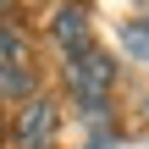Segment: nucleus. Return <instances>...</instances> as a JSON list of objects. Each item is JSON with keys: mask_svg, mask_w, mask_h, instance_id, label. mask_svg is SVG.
<instances>
[{"mask_svg": "<svg viewBox=\"0 0 149 149\" xmlns=\"http://www.w3.org/2000/svg\"><path fill=\"white\" fill-rule=\"evenodd\" d=\"M28 61H33V50H28V39H22V28H11V22H0V66H17V72H33Z\"/></svg>", "mask_w": 149, "mask_h": 149, "instance_id": "obj_4", "label": "nucleus"}, {"mask_svg": "<svg viewBox=\"0 0 149 149\" xmlns=\"http://www.w3.org/2000/svg\"><path fill=\"white\" fill-rule=\"evenodd\" d=\"M55 122H61V116H55L50 100H28L22 116H17V144L22 149H44L50 138H55Z\"/></svg>", "mask_w": 149, "mask_h": 149, "instance_id": "obj_2", "label": "nucleus"}, {"mask_svg": "<svg viewBox=\"0 0 149 149\" xmlns=\"http://www.w3.org/2000/svg\"><path fill=\"white\" fill-rule=\"evenodd\" d=\"M66 83H72V94H77L83 105H105V94H111V83H116V61L100 55V50H77L72 66H66Z\"/></svg>", "mask_w": 149, "mask_h": 149, "instance_id": "obj_1", "label": "nucleus"}, {"mask_svg": "<svg viewBox=\"0 0 149 149\" xmlns=\"http://www.w3.org/2000/svg\"><path fill=\"white\" fill-rule=\"evenodd\" d=\"M122 44H127V55H138V61L149 55V22L144 17H138V22H122Z\"/></svg>", "mask_w": 149, "mask_h": 149, "instance_id": "obj_6", "label": "nucleus"}, {"mask_svg": "<svg viewBox=\"0 0 149 149\" xmlns=\"http://www.w3.org/2000/svg\"><path fill=\"white\" fill-rule=\"evenodd\" d=\"M28 94H33V72L0 66V100H28Z\"/></svg>", "mask_w": 149, "mask_h": 149, "instance_id": "obj_5", "label": "nucleus"}, {"mask_svg": "<svg viewBox=\"0 0 149 149\" xmlns=\"http://www.w3.org/2000/svg\"><path fill=\"white\" fill-rule=\"evenodd\" d=\"M55 39L66 44V55L88 50V11H83V6H61V11H55Z\"/></svg>", "mask_w": 149, "mask_h": 149, "instance_id": "obj_3", "label": "nucleus"}]
</instances>
